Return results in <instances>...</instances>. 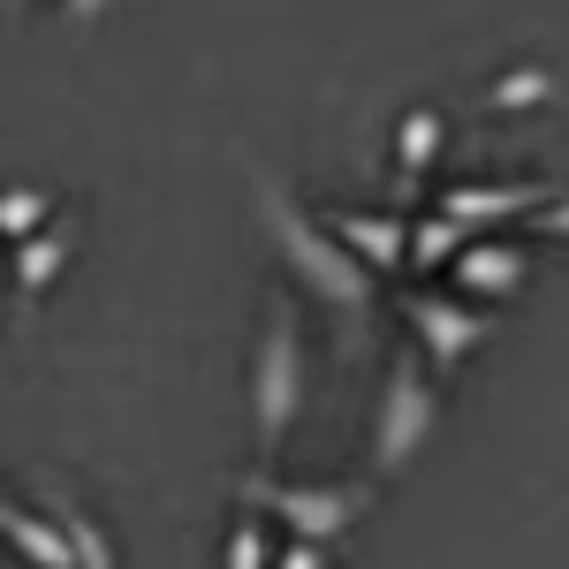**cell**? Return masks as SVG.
Listing matches in <instances>:
<instances>
[{
  "mask_svg": "<svg viewBox=\"0 0 569 569\" xmlns=\"http://www.w3.org/2000/svg\"><path fill=\"white\" fill-rule=\"evenodd\" d=\"M327 228H335V243H342L372 281H380V273H402V236H410L402 213H335Z\"/></svg>",
  "mask_w": 569,
  "mask_h": 569,
  "instance_id": "9",
  "label": "cell"
},
{
  "mask_svg": "<svg viewBox=\"0 0 569 569\" xmlns=\"http://www.w3.org/2000/svg\"><path fill=\"white\" fill-rule=\"evenodd\" d=\"M0 539H8V547H16L31 569H77V562H69V539H61V525H53L46 509L8 501V493H0Z\"/></svg>",
  "mask_w": 569,
  "mask_h": 569,
  "instance_id": "10",
  "label": "cell"
},
{
  "mask_svg": "<svg viewBox=\"0 0 569 569\" xmlns=\"http://www.w3.org/2000/svg\"><path fill=\"white\" fill-rule=\"evenodd\" d=\"M440 137H448V114L440 107H410L402 114V130H395V182H402V198H418V182L433 176Z\"/></svg>",
  "mask_w": 569,
  "mask_h": 569,
  "instance_id": "11",
  "label": "cell"
},
{
  "mask_svg": "<svg viewBox=\"0 0 569 569\" xmlns=\"http://www.w3.org/2000/svg\"><path fill=\"white\" fill-rule=\"evenodd\" d=\"M305 410V350H297V311L273 305L266 311L259 357H251V426H259V463L281 456V440Z\"/></svg>",
  "mask_w": 569,
  "mask_h": 569,
  "instance_id": "3",
  "label": "cell"
},
{
  "mask_svg": "<svg viewBox=\"0 0 569 569\" xmlns=\"http://www.w3.org/2000/svg\"><path fill=\"white\" fill-rule=\"evenodd\" d=\"M266 569H327V547H311V539H289V547H273Z\"/></svg>",
  "mask_w": 569,
  "mask_h": 569,
  "instance_id": "17",
  "label": "cell"
},
{
  "mask_svg": "<svg viewBox=\"0 0 569 569\" xmlns=\"http://www.w3.org/2000/svg\"><path fill=\"white\" fill-rule=\"evenodd\" d=\"M555 198V182H456V190H440L433 213L463 220L471 236L479 228H517V220L531 213V206H547Z\"/></svg>",
  "mask_w": 569,
  "mask_h": 569,
  "instance_id": "6",
  "label": "cell"
},
{
  "mask_svg": "<svg viewBox=\"0 0 569 569\" xmlns=\"http://www.w3.org/2000/svg\"><path fill=\"white\" fill-rule=\"evenodd\" d=\"M463 236H471L463 220H448V213H426L418 228H410V236H402V266H418V273H440V266H448L456 251H463Z\"/></svg>",
  "mask_w": 569,
  "mask_h": 569,
  "instance_id": "13",
  "label": "cell"
},
{
  "mask_svg": "<svg viewBox=\"0 0 569 569\" xmlns=\"http://www.w3.org/2000/svg\"><path fill=\"white\" fill-rule=\"evenodd\" d=\"M547 99H555V69H539V61H525V69H509V77L486 84L493 114H525V107H547Z\"/></svg>",
  "mask_w": 569,
  "mask_h": 569,
  "instance_id": "15",
  "label": "cell"
},
{
  "mask_svg": "<svg viewBox=\"0 0 569 569\" xmlns=\"http://www.w3.org/2000/svg\"><path fill=\"white\" fill-rule=\"evenodd\" d=\"M448 273H456L463 289H479L486 305H501V297L525 289L531 251H525V243H509V236H463V251L448 259Z\"/></svg>",
  "mask_w": 569,
  "mask_h": 569,
  "instance_id": "7",
  "label": "cell"
},
{
  "mask_svg": "<svg viewBox=\"0 0 569 569\" xmlns=\"http://www.w3.org/2000/svg\"><path fill=\"white\" fill-rule=\"evenodd\" d=\"M251 213H259V228L273 236L281 266L297 273V289H305V297H319V305L335 311L342 327H357V335H365V319H372V289H380V281H372V273H365V266L335 243V228H327L319 213H305V206H297V198H289L273 176H266V168H251Z\"/></svg>",
  "mask_w": 569,
  "mask_h": 569,
  "instance_id": "1",
  "label": "cell"
},
{
  "mask_svg": "<svg viewBox=\"0 0 569 569\" xmlns=\"http://www.w3.org/2000/svg\"><path fill=\"white\" fill-rule=\"evenodd\" d=\"M0 16H23V0H0Z\"/></svg>",
  "mask_w": 569,
  "mask_h": 569,
  "instance_id": "20",
  "label": "cell"
},
{
  "mask_svg": "<svg viewBox=\"0 0 569 569\" xmlns=\"http://www.w3.org/2000/svg\"><path fill=\"white\" fill-rule=\"evenodd\" d=\"M69 251H77V228L53 213V220H39L31 236H16V266H8V281H16V297L23 305H39L46 289L61 281V266H69Z\"/></svg>",
  "mask_w": 569,
  "mask_h": 569,
  "instance_id": "8",
  "label": "cell"
},
{
  "mask_svg": "<svg viewBox=\"0 0 569 569\" xmlns=\"http://www.w3.org/2000/svg\"><path fill=\"white\" fill-rule=\"evenodd\" d=\"M243 509H266L273 525L289 531V539H311V547H335V539H350L357 517L372 509V486L365 479H327V486H281L251 471L243 479Z\"/></svg>",
  "mask_w": 569,
  "mask_h": 569,
  "instance_id": "2",
  "label": "cell"
},
{
  "mask_svg": "<svg viewBox=\"0 0 569 569\" xmlns=\"http://www.w3.org/2000/svg\"><path fill=\"white\" fill-rule=\"evenodd\" d=\"M402 319H410V335H418V350H426V372H433V380H448L471 350L493 342V311L463 305V297H440V289H426V297L410 289V297H402Z\"/></svg>",
  "mask_w": 569,
  "mask_h": 569,
  "instance_id": "5",
  "label": "cell"
},
{
  "mask_svg": "<svg viewBox=\"0 0 569 569\" xmlns=\"http://www.w3.org/2000/svg\"><path fill=\"white\" fill-rule=\"evenodd\" d=\"M46 517L61 525V539H69V562H77V569H122V562H114V539H107V525L91 517L77 493H46Z\"/></svg>",
  "mask_w": 569,
  "mask_h": 569,
  "instance_id": "12",
  "label": "cell"
},
{
  "mask_svg": "<svg viewBox=\"0 0 569 569\" xmlns=\"http://www.w3.org/2000/svg\"><path fill=\"white\" fill-rule=\"evenodd\" d=\"M531 228H539V236H569V190H555V198H547V206H531Z\"/></svg>",
  "mask_w": 569,
  "mask_h": 569,
  "instance_id": "18",
  "label": "cell"
},
{
  "mask_svg": "<svg viewBox=\"0 0 569 569\" xmlns=\"http://www.w3.org/2000/svg\"><path fill=\"white\" fill-rule=\"evenodd\" d=\"M107 8H114V0H61V16H69V23H77V31H91V23H99V16H107Z\"/></svg>",
  "mask_w": 569,
  "mask_h": 569,
  "instance_id": "19",
  "label": "cell"
},
{
  "mask_svg": "<svg viewBox=\"0 0 569 569\" xmlns=\"http://www.w3.org/2000/svg\"><path fill=\"white\" fill-rule=\"evenodd\" d=\"M61 213V198L46 190V182H8L0 190V243H16V236H31L39 220Z\"/></svg>",
  "mask_w": 569,
  "mask_h": 569,
  "instance_id": "14",
  "label": "cell"
},
{
  "mask_svg": "<svg viewBox=\"0 0 569 569\" xmlns=\"http://www.w3.org/2000/svg\"><path fill=\"white\" fill-rule=\"evenodd\" d=\"M266 525L259 517H236V531H228V555H220V569H266Z\"/></svg>",
  "mask_w": 569,
  "mask_h": 569,
  "instance_id": "16",
  "label": "cell"
},
{
  "mask_svg": "<svg viewBox=\"0 0 569 569\" xmlns=\"http://www.w3.org/2000/svg\"><path fill=\"white\" fill-rule=\"evenodd\" d=\"M433 372H418V350H402L388 365V388H380V410H372V471L380 479H395L426 440H433Z\"/></svg>",
  "mask_w": 569,
  "mask_h": 569,
  "instance_id": "4",
  "label": "cell"
}]
</instances>
